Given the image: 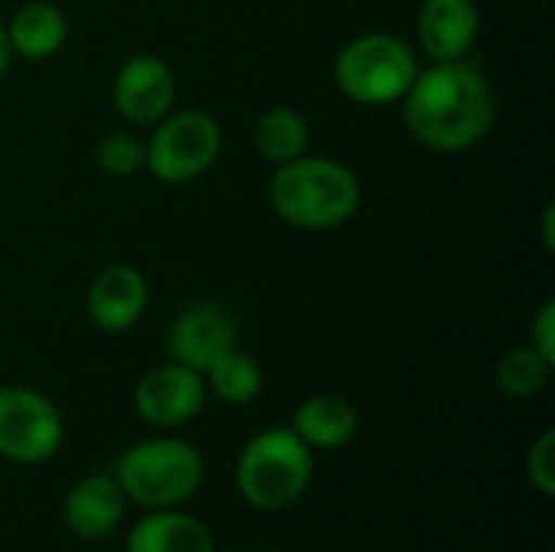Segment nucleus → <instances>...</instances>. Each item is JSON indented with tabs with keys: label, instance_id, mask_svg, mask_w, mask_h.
I'll use <instances>...</instances> for the list:
<instances>
[{
	"label": "nucleus",
	"instance_id": "obj_4",
	"mask_svg": "<svg viewBox=\"0 0 555 552\" xmlns=\"http://www.w3.org/2000/svg\"><path fill=\"white\" fill-rule=\"evenodd\" d=\"M114 478L127 498L143 511L182 508L205 482L202 452L176 436H153L133 442L114 465Z\"/></svg>",
	"mask_w": 555,
	"mask_h": 552
},
{
	"label": "nucleus",
	"instance_id": "obj_18",
	"mask_svg": "<svg viewBox=\"0 0 555 552\" xmlns=\"http://www.w3.org/2000/svg\"><path fill=\"white\" fill-rule=\"evenodd\" d=\"M202 377H205L208 394H215L228 407L254 403L263 390V368L241 348H231L228 355H221Z\"/></svg>",
	"mask_w": 555,
	"mask_h": 552
},
{
	"label": "nucleus",
	"instance_id": "obj_25",
	"mask_svg": "<svg viewBox=\"0 0 555 552\" xmlns=\"http://www.w3.org/2000/svg\"><path fill=\"white\" fill-rule=\"evenodd\" d=\"M234 552H263V550H234Z\"/></svg>",
	"mask_w": 555,
	"mask_h": 552
},
{
	"label": "nucleus",
	"instance_id": "obj_19",
	"mask_svg": "<svg viewBox=\"0 0 555 552\" xmlns=\"http://www.w3.org/2000/svg\"><path fill=\"white\" fill-rule=\"evenodd\" d=\"M550 374H553V364L533 348V345H520V348H511L498 368H494V384L504 397H514V400H530L537 394L546 390L550 384Z\"/></svg>",
	"mask_w": 555,
	"mask_h": 552
},
{
	"label": "nucleus",
	"instance_id": "obj_12",
	"mask_svg": "<svg viewBox=\"0 0 555 552\" xmlns=\"http://www.w3.org/2000/svg\"><path fill=\"white\" fill-rule=\"evenodd\" d=\"M146 299H150L146 277L130 264H111L88 286V319L101 332L117 335L143 319Z\"/></svg>",
	"mask_w": 555,
	"mask_h": 552
},
{
	"label": "nucleus",
	"instance_id": "obj_13",
	"mask_svg": "<svg viewBox=\"0 0 555 552\" xmlns=\"http://www.w3.org/2000/svg\"><path fill=\"white\" fill-rule=\"evenodd\" d=\"M481 13L475 0H423L416 13V36L433 62L462 59L478 39Z\"/></svg>",
	"mask_w": 555,
	"mask_h": 552
},
{
	"label": "nucleus",
	"instance_id": "obj_14",
	"mask_svg": "<svg viewBox=\"0 0 555 552\" xmlns=\"http://www.w3.org/2000/svg\"><path fill=\"white\" fill-rule=\"evenodd\" d=\"M124 552H218L211 530L182 508L143 511L130 527Z\"/></svg>",
	"mask_w": 555,
	"mask_h": 552
},
{
	"label": "nucleus",
	"instance_id": "obj_10",
	"mask_svg": "<svg viewBox=\"0 0 555 552\" xmlns=\"http://www.w3.org/2000/svg\"><path fill=\"white\" fill-rule=\"evenodd\" d=\"M176 101L172 68L150 52L130 55L114 78V107L124 120L137 127L159 124Z\"/></svg>",
	"mask_w": 555,
	"mask_h": 552
},
{
	"label": "nucleus",
	"instance_id": "obj_2",
	"mask_svg": "<svg viewBox=\"0 0 555 552\" xmlns=\"http://www.w3.org/2000/svg\"><path fill=\"white\" fill-rule=\"evenodd\" d=\"M270 205L293 228L328 231L354 218L361 205V185L358 176L335 159L299 156L276 166L270 179Z\"/></svg>",
	"mask_w": 555,
	"mask_h": 552
},
{
	"label": "nucleus",
	"instance_id": "obj_22",
	"mask_svg": "<svg viewBox=\"0 0 555 552\" xmlns=\"http://www.w3.org/2000/svg\"><path fill=\"white\" fill-rule=\"evenodd\" d=\"M550 364H555V303L546 299L533 319V342H530Z\"/></svg>",
	"mask_w": 555,
	"mask_h": 552
},
{
	"label": "nucleus",
	"instance_id": "obj_11",
	"mask_svg": "<svg viewBox=\"0 0 555 552\" xmlns=\"http://www.w3.org/2000/svg\"><path fill=\"white\" fill-rule=\"evenodd\" d=\"M127 514V498L114 475H85L78 478L65 501H62V521L75 540L98 543L111 537Z\"/></svg>",
	"mask_w": 555,
	"mask_h": 552
},
{
	"label": "nucleus",
	"instance_id": "obj_20",
	"mask_svg": "<svg viewBox=\"0 0 555 552\" xmlns=\"http://www.w3.org/2000/svg\"><path fill=\"white\" fill-rule=\"evenodd\" d=\"M94 159H98V166H101L107 176L124 179V176H133V172L143 166V143H140L133 133L117 130V133H107V137L98 143Z\"/></svg>",
	"mask_w": 555,
	"mask_h": 552
},
{
	"label": "nucleus",
	"instance_id": "obj_15",
	"mask_svg": "<svg viewBox=\"0 0 555 552\" xmlns=\"http://www.w3.org/2000/svg\"><path fill=\"white\" fill-rule=\"evenodd\" d=\"M289 426L312 452H335L354 439L358 410L341 394H312L296 407Z\"/></svg>",
	"mask_w": 555,
	"mask_h": 552
},
{
	"label": "nucleus",
	"instance_id": "obj_9",
	"mask_svg": "<svg viewBox=\"0 0 555 552\" xmlns=\"http://www.w3.org/2000/svg\"><path fill=\"white\" fill-rule=\"evenodd\" d=\"M208 400L205 377L185 364L150 368L133 387V410L153 429H179L192 423Z\"/></svg>",
	"mask_w": 555,
	"mask_h": 552
},
{
	"label": "nucleus",
	"instance_id": "obj_24",
	"mask_svg": "<svg viewBox=\"0 0 555 552\" xmlns=\"http://www.w3.org/2000/svg\"><path fill=\"white\" fill-rule=\"evenodd\" d=\"M10 55H13V49H10V39H7V26L0 23V78L10 68Z\"/></svg>",
	"mask_w": 555,
	"mask_h": 552
},
{
	"label": "nucleus",
	"instance_id": "obj_1",
	"mask_svg": "<svg viewBox=\"0 0 555 552\" xmlns=\"http://www.w3.org/2000/svg\"><path fill=\"white\" fill-rule=\"evenodd\" d=\"M410 133L436 153H462L481 143L498 117L491 81L468 62H433L403 94Z\"/></svg>",
	"mask_w": 555,
	"mask_h": 552
},
{
	"label": "nucleus",
	"instance_id": "obj_23",
	"mask_svg": "<svg viewBox=\"0 0 555 552\" xmlns=\"http://www.w3.org/2000/svg\"><path fill=\"white\" fill-rule=\"evenodd\" d=\"M553 221H555V208H553V205H546V211H543V244H546L550 251H553V247H555Z\"/></svg>",
	"mask_w": 555,
	"mask_h": 552
},
{
	"label": "nucleus",
	"instance_id": "obj_5",
	"mask_svg": "<svg viewBox=\"0 0 555 552\" xmlns=\"http://www.w3.org/2000/svg\"><path fill=\"white\" fill-rule=\"evenodd\" d=\"M420 75L416 52L390 33L354 36L335 59V85L354 104H393Z\"/></svg>",
	"mask_w": 555,
	"mask_h": 552
},
{
	"label": "nucleus",
	"instance_id": "obj_16",
	"mask_svg": "<svg viewBox=\"0 0 555 552\" xmlns=\"http://www.w3.org/2000/svg\"><path fill=\"white\" fill-rule=\"evenodd\" d=\"M68 36V20L65 13L49 3V0H29L23 3L13 16H10V26H7V39H10V49L23 59H49L62 49Z\"/></svg>",
	"mask_w": 555,
	"mask_h": 552
},
{
	"label": "nucleus",
	"instance_id": "obj_3",
	"mask_svg": "<svg viewBox=\"0 0 555 552\" xmlns=\"http://www.w3.org/2000/svg\"><path fill=\"white\" fill-rule=\"evenodd\" d=\"M315 478L312 449L293 426L260 429L237 455L234 488L254 511H286L306 498Z\"/></svg>",
	"mask_w": 555,
	"mask_h": 552
},
{
	"label": "nucleus",
	"instance_id": "obj_7",
	"mask_svg": "<svg viewBox=\"0 0 555 552\" xmlns=\"http://www.w3.org/2000/svg\"><path fill=\"white\" fill-rule=\"evenodd\" d=\"M65 439L59 407L36 387H0V459L13 465H46Z\"/></svg>",
	"mask_w": 555,
	"mask_h": 552
},
{
	"label": "nucleus",
	"instance_id": "obj_17",
	"mask_svg": "<svg viewBox=\"0 0 555 552\" xmlns=\"http://www.w3.org/2000/svg\"><path fill=\"white\" fill-rule=\"evenodd\" d=\"M254 143L267 163H273V166L293 163V159L306 156V150H309V124L299 111H293L286 104L267 107L257 117Z\"/></svg>",
	"mask_w": 555,
	"mask_h": 552
},
{
	"label": "nucleus",
	"instance_id": "obj_21",
	"mask_svg": "<svg viewBox=\"0 0 555 552\" xmlns=\"http://www.w3.org/2000/svg\"><path fill=\"white\" fill-rule=\"evenodd\" d=\"M527 475L543 498H555V429H543L540 439L530 446Z\"/></svg>",
	"mask_w": 555,
	"mask_h": 552
},
{
	"label": "nucleus",
	"instance_id": "obj_6",
	"mask_svg": "<svg viewBox=\"0 0 555 552\" xmlns=\"http://www.w3.org/2000/svg\"><path fill=\"white\" fill-rule=\"evenodd\" d=\"M221 153V127L205 111L166 114L150 143H143V166L166 185L198 179L215 166Z\"/></svg>",
	"mask_w": 555,
	"mask_h": 552
},
{
	"label": "nucleus",
	"instance_id": "obj_8",
	"mask_svg": "<svg viewBox=\"0 0 555 552\" xmlns=\"http://www.w3.org/2000/svg\"><path fill=\"white\" fill-rule=\"evenodd\" d=\"M237 338L241 325L234 312L218 299H198L172 319L166 332V351L176 364L205 374L221 355L237 348Z\"/></svg>",
	"mask_w": 555,
	"mask_h": 552
}]
</instances>
